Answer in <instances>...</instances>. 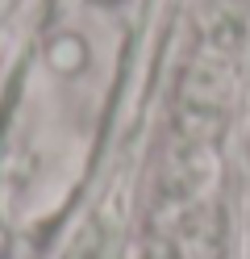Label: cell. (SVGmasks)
Segmentation results:
<instances>
[{
	"mask_svg": "<svg viewBox=\"0 0 250 259\" xmlns=\"http://www.w3.org/2000/svg\"><path fill=\"white\" fill-rule=\"evenodd\" d=\"M46 63L55 67L59 75H79L88 67V42L79 34H55L46 46Z\"/></svg>",
	"mask_w": 250,
	"mask_h": 259,
	"instance_id": "6da1fadb",
	"label": "cell"
}]
</instances>
